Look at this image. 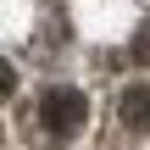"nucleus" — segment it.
Instances as JSON below:
<instances>
[{
	"mask_svg": "<svg viewBox=\"0 0 150 150\" xmlns=\"http://www.w3.org/2000/svg\"><path fill=\"white\" fill-rule=\"evenodd\" d=\"M83 117H89V100H83L78 89H67V83L45 89V100H39V128H45V134L67 139V134L83 128Z\"/></svg>",
	"mask_w": 150,
	"mask_h": 150,
	"instance_id": "nucleus-1",
	"label": "nucleus"
},
{
	"mask_svg": "<svg viewBox=\"0 0 150 150\" xmlns=\"http://www.w3.org/2000/svg\"><path fill=\"white\" fill-rule=\"evenodd\" d=\"M117 117H122V128L150 134V89H145V83H128V89H122V100H117Z\"/></svg>",
	"mask_w": 150,
	"mask_h": 150,
	"instance_id": "nucleus-2",
	"label": "nucleus"
},
{
	"mask_svg": "<svg viewBox=\"0 0 150 150\" xmlns=\"http://www.w3.org/2000/svg\"><path fill=\"white\" fill-rule=\"evenodd\" d=\"M134 56L150 67V22H139V33H134Z\"/></svg>",
	"mask_w": 150,
	"mask_h": 150,
	"instance_id": "nucleus-3",
	"label": "nucleus"
},
{
	"mask_svg": "<svg viewBox=\"0 0 150 150\" xmlns=\"http://www.w3.org/2000/svg\"><path fill=\"white\" fill-rule=\"evenodd\" d=\"M11 89H17V67H11V61H6V56H0V100H6V95H11Z\"/></svg>",
	"mask_w": 150,
	"mask_h": 150,
	"instance_id": "nucleus-4",
	"label": "nucleus"
}]
</instances>
